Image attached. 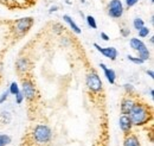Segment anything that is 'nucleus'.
Here are the masks:
<instances>
[{"instance_id":"25","label":"nucleus","mask_w":154,"mask_h":146,"mask_svg":"<svg viewBox=\"0 0 154 146\" xmlns=\"http://www.w3.org/2000/svg\"><path fill=\"white\" fill-rule=\"evenodd\" d=\"M137 2H139V0H125V5H126V7H128V8L135 6Z\"/></svg>"},{"instance_id":"29","label":"nucleus","mask_w":154,"mask_h":146,"mask_svg":"<svg viewBox=\"0 0 154 146\" xmlns=\"http://www.w3.org/2000/svg\"><path fill=\"white\" fill-rule=\"evenodd\" d=\"M146 74H147V76H149L151 78H154V73H153V70H146Z\"/></svg>"},{"instance_id":"17","label":"nucleus","mask_w":154,"mask_h":146,"mask_svg":"<svg viewBox=\"0 0 154 146\" xmlns=\"http://www.w3.org/2000/svg\"><path fill=\"white\" fill-rule=\"evenodd\" d=\"M20 91V87L19 84L16 82V81H13L11 84H10V88H8V93L10 94H12V95H17L18 93Z\"/></svg>"},{"instance_id":"20","label":"nucleus","mask_w":154,"mask_h":146,"mask_svg":"<svg viewBox=\"0 0 154 146\" xmlns=\"http://www.w3.org/2000/svg\"><path fill=\"white\" fill-rule=\"evenodd\" d=\"M137 32H139V37H140V38H146V37H148V35L151 33V29L145 25V26H142Z\"/></svg>"},{"instance_id":"15","label":"nucleus","mask_w":154,"mask_h":146,"mask_svg":"<svg viewBox=\"0 0 154 146\" xmlns=\"http://www.w3.org/2000/svg\"><path fill=\"white\" fill-rule=\"evenodd\" d=\"M85 21H87V24H88V26H89L90 29H93V30H96L97 29V21L94 16L88 14V16L85 17Z\"/></svg>"},{"instance_id":"19","label":"nucleus","mask_w":154,"mask_h":146,"mask_svg":"<svg viewBox=\"0 0 154 146\" xmlns=\"http://www.w3.org/2000/svg\"><path fill=\"white\" fill-rule=\"evenodd\" d=\"M11 137L8 134H0V146H7L11 144Z\"/></svg>"},{"instance_id":"30","label":"nucleus","mask_w":154,"mask_h":146,"mask_svg":"<svg viewBox=\"0 0 154 146\" xmlns=\"http://www.w3.org/2000/svg\"><path fill=\"white\" fill-rule=\"evenodd\" d=\"M149 96H151L152 99L154 97V90H153V88H151V89H149Z\"/></svg>"},{"instance_id":"18","label":"nucleus","mask_w":154,"mask_h":146,"mask_svg":"<svg viewBox=\"0 0 154 146\" xmlns=\"http://www.w3.org/2000/svg\"><path fill=\"white\" fill-rule=\"evenodd\" d=\"M0 116H1V119H2V122H4V124H10V122H11V120H12V115H11V113H10V112H7V110H2Z\"/></svg>"},{"instance_id":"33","label":"nucleus","mask_w":154,"mask_h":146,"mask_svg":"<svg viewBox=\"0 0 154 146\" xmlns=\"http://www.w3.org/2000/svg\"><path fill=\"white\" fill-rule=\"evenodd\" d=\"M151 23H152V24H153V23H154V18H153V16L151 17Z\"/></svg>"},{"instance_id":"8","label":"nucleus","mask_w":154,"mask_h":146,"mask_svg":"<svg viewBox=\"0 0 154 146\" xmlns=\"http://www.w3.org/2000/svg\"><path fill=\"white\" fill-rule=\"evenodd\" d=\"M94 48L96 49L100 54H102L106 58H108L110 61H116V58L119 56V51L116 50V48H114V46H106V48H103L100 44L94 43Z\"/></svg>"},{"instance_id":"5","label":"nucleus","mask_w":154,"mask_h":146,"mask_svg":"<svg viewBox=\"0 0 154 146\" xmlns=\"http://www.w3.org/2000/svg\"><path fill=\"white\" fill-rule=\"evenodd\" d=\"M85 84L88 87V89L94 93V94H98L101 93L103 89V83H102V80L100 77V75L95 71H91L85 77Z\"/></svg>"},{"instance_id":"13","label":"nucleus","mask_w":154,"mask_h":146,"mask_svg":"<svg viewBox=\"0 0 154 146\" xmlns=\"http://www.w3.org/2000/svg\"><path fill=\"white\" fill-rule=\"evenodd\" d=\"M135 101L132 97H125L122 101H121V113L122 114H128L129 110H132V107L134 106Z\"/></svg>"},{"instance_id":"21","label":"nucleus","mask_w":154,"mask_h":146,"mask_svg":"<svg viewBox=\"0 0 154 146\" xmlns=\"http://www.w3.org/2000/svg\"><path fill=\"white\" fill-rule=\"evenodd\" d=\"M123 89H125V91H126L128 95H133L135 93V87L132 83H125V84H123Z\"/></svg>"},{"instance_id":"32","label":"nucleus","mask_w":154,"mask_h":146,"mask_svg":"<svg viewBox=\"0 0 154 146\" xmlns=\"http://www.w3.org/2000/svg\"><path fill=\"white\" fill-rule=\"evenodd\" d=\"M149 42H151L152 44H153V43H154V37H153V36L151 37V39H149Z\"/></svg>"},{"instance_id":"12","label":"nucleus","mask_w":154,"mask_h":146,"mask_svg":"<svg viewBox=\"0 0 154 146\" xmlns=\"http://www.w3.org/2000/svg\"><path fill=\"white\" fill-rule=\"evenodd\" d=\"M63 20H64V21H65V23L69 25V27L71 29V31H72V32H75L76 35H81V33H82L81 27L77 25L76 21L71 18L69 14H64V16H63Z\"/></svg>"},{"instance_id":"16","label":"nucleus","mask_w":154,"mask_h":146,"mask_svg":"<svg viewBox=\"0 0 154 146\" xmlns=\"http://www.w3.org/2000/svg\"><path fill=\"white\" fill-rule=\"evenodd\" d=\"M142 26H145V21H143V19L140 18V17H136V18L133 19V27H134L136 31H139Z\"/></svg>"},{"instance_id":"27","label":"nucleus","mask_w":154,"mask_h":146,"mask_svg":"<svg viewBox=\"0 0 154 146\" xmlns=\"http://www.w3.org/2000/svg\"><path fill=\"white\" fill-rule=\"evenodd\" d=\"M58 10H59V7H58V6H56V5H52V6H50V8H49V13L57 12Z\"/></svg>"},{"instance_id":"10","label":"nucleus","mask_w":154,"mask_h":146,"mask_svg":"<svg viewBox=\"0 0 154 146\" xmlns=\"http://www.w3.org/2000/svg\"><path fill=\"white\" fill-rule=\"evenodd\" d=\"M30 67H31V63H30V59L27 57H19L16 62V69L19 74L27 73Z\"/></svg>"},{"instance_id":"1","label":"nucleus","mask_w":154,"mask_h":146,"mask_svg":"<svg viewBox=\"0 0 154 146\" xmlns=\"http://www.w3.org/2000/svg\"><path fill=\"white\" fill-rule=\"evenodd\" d=\"M127 115L129 116L133 126H137V127L147 125L153 118L151 107H148V105L143 102H135L134 106L132 107V110H129Z\"/></svg>"},{"instance_id":"11","label":"nucleus","mask_w":154,"mask_h":146,"mask_svg":"<svg viewBox=\"0 0 154 146\" xmlns=\"http://www.w3.org/2000/svg\"><path fill=\"white\" fill-rule=\"evenodd\" d=\"M100 68L103 70V74H104L106 78H107V81H108L110 84H115V82H116L115 70H114V69H112V68H108L104 63H100Z\"/></svg>"},{"instance_id":"2","label":"nucleus","mask_w":154,"mask_h":146,"mask_svg":"<svg viewBox=\"0 0 154 146\" xmlns=\"http://www.w3.org/2000/svg\"><path fill=\"white\" fill-rule=\"evenodd\" d=\"M32 138L37 144H48L52 139V131L48 125L38 124L32 129Z\"/></svg>"},{"instance_id":"9","label":"nucleus","mask_w":154,"mask_h":146,"mask_svg":"<svg viewBox=\"0 0 154 146\" xmlns=\"http://www.w3.org/2000/svg\"><path fill=\"white\" fill-rule=\"evenodd\" d=\"M119 126H120V129L125 133V134H128L132 132V128H133V124L129 119V116L127 114H122L119 119Z\"/></svg>"},{"instance_id":"3","label":"nucleus","mask_w":154,"mask_h":146,"mask_svg":"<svg viewBox=\"0 0 154 146\" xmlns=\"http://www.w3.org/2000/svg\"><path fill=\"white\" fill-rule=\"evenodd\" d=\"M129 45H131V48L133 50H135L137 52V57H140L143 62H146V61H148L151 58V52H149L147 45L142 42V39L136 38V37L135 38H131Z\"/></svg>"},{"instance_id":"26","label":"nucleus","mask_w":154,"mask_h":146,"mask_svg":"<svg viewBox=\"0 0 154 146\" xmlns=\"http://www.w3.org/2000/svg\"><path fill=\"white\" fill-rule=\"evenodd\" d=\"M8 90H6V91H4L1 95H0V105H2L4 102H6V100L8 99Z\"/></svg>"},{"instance_id":"28","label":"nucleus","mask_w":154,"mask_h":146,"mask_svg":"<svg viewBox=\"0 0 154 146\" xmlns=\"http://www.w3.org/2000/svg\"><path fill=\"white\" fill-rule=\"evenodd\" d=\"M100 37H101V38H102V39H103L104 42H108V40L110 39V37L108 36V35H107L106 32H101V35H100Z\"/></svg>"},{"instance_id":"34","label":"nucleus","mask_w":154,"mask_h":146,"mask_svg":"<svg viewBox=\"0 0 154 146\" xmlns=\"http://www.w3.org/2000/svg\"><path fill=\"white\" fill-rule=\"evenodd\" d=\"M81 2H82V4H85V0H81Z\"/></svg>"},{"instance_id":"6","label":"nucleus","mask_w":154,"mask_h":146,"mask_svg":"<svg viewBox=\"0 0 154 146\" xmlns=\"http://www.w3.org/2000/svg\"><path fill=\"white\" fill-rule=\"evenodd\" d=\"M107 13L110 18L120 19L125 13V5L121 0H110L107 5Z\"/></svg>"},{"instance_id":"4","label":"nucleus","mask_w":154,"mask_h":146,"mask_svg":"<svg viewBox=\"0 0 154 146\" xmlns=\"http://www.w3.org/2000/svg\"><path fill=\"white\" fill-rule=\"evenodd\" d=\"M33 24H35V19L32 17H24L14 21L13 30L18 36H24L32 29Z\"/></svg>"},{"instance_id":"14","label":"nucleus","mask_w":154,"mask_h":146,"mask_svg":"<svg viewBox=\"0 0 154 146\" xmlns=\"http://www.w3.org/2000/svg\"><path fill=\"white\" fill-rule=\"evenodd\" d=\"M123 146H141V145H140L139 138H137L135 134L128 133V134H126V137H125Z\"/></svg>"},{"instance_id":"22","label":"nucleus","mask_w":154,"mask_h":146,"mask_svg":"<svg viewBox=\"0 0 154 146\" xmlns=\"http://www.w3.org/2000/svg\"><path fill=\"white\" fill-rule=\"evenodd\" d=\"M127 59L129 61V62H132V63H134V64H142V63H145L140 57H137V56H132V55H128L127 56Z\"/></svg>"},{"instance_id":"23","label":"nucleus","mask_w":154,"mask_h":146,"mask_svg":"<svg viewBox=\"0 0 154 146\" xmlns=\"http://www.w3.org/2000/svg\"><path fill=\"white\" fill-rule=\"evenodd\" d=\"M14 97H16V103H17V105H21V103L24 102V100H25L21 91H19L17 95H14Z\"/></svg>"},{"instance_id":"35","label":"nucleus","mask_w":154,"mask_h":146,"mask_svg":"<svg viewBox=\"0 0 154 146\" xmlns=\"http://www.w3.org/2000/svg\"><path fill=\"white\" fill-rule=\"evenodd\" d=\"M149 1H151V2H152V4H153V2H154V0H149Z\"/></svg>"},{"instance_id":"24","label":"nucleus","mask_w":154,"mask_h":146,"mask_svg":"<svg viewBox=\"0 0 154 146\" xmlns=\"http://www.w3.org/2000/svg\"><path fill=\"white\" fill-rule=\"evenodd\" d=\"M120 35L122 37H129L131 35V30L128 29V27H122V29H120Z\"/></svg>"},{"instance_id":"31","label":"nucleus","mask_w":154,"mask_h":146,"mask_svg":"<svg viewBox=\"0 0 154 146\" xmlns=\"http://www.w3.org/2000/svg\"><path fill=\"white\" fill-rule=\"evenodd\" d=\"M64 1H65V4H66V5H71V4H72V1H71V0H64Z\"/></svg>"},{"instance_id":"7","label":"nucleus","mask_w":154,"mask_h":146,"mask_svg":"<svg viewBox=\"0 0 154 146\" xmlns=\"http://www.w3.org/2000/svg\"><path fill=\"white\" fill-rule=\"evenodd\" d=\"M20 91L23 93L24 99L27 100V101H33V100H36V97H37V95H38L37 88H36L35 83H33L31 80H29V78H26V80L23 81Z\"/></svg>"}]
</instances>
